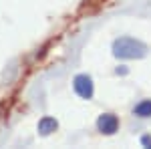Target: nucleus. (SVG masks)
I'll use <instances>...</instances> for the list:
<instances>
[{
  "mask_svg": "<svg viewBox=\"0 0 151 149\" xmlns=\"http://www.w3.org/2000/svg\"><path fill=\"white\" fill-rule=\"evenodd\" d=\"M145 53H147V46L131 36H121L113 42V55L117 58H141Z\"/></svg>",
  "mask_w": 151,
  "mask_h": 149,
  "instance_id": "obj_1",
  "label": "nucleus"
},
{
  "mask_svg": "<svg viewBox=\"0 0 151 149\" xmlns=\"http://www.w3.org/2000/svg\"><path fill=\"white\" fill-rule=\"evenodd\" d=\"M75 91L83 99H91L93 97V81L89 75H77L75 77Z\"/></svg>",
  "mask_w": 151,
  "mask_h": 149,
  "instance_id": "obj_2",
  "label": "nucleus"
},
{
  "mask_svg": "<svg viewBox=\"0 0 151 149\" xmlns=\"http://www.w3.org/2000/svg\"><path fill=\"white\" fill-rule=\"evenodd\" d=\"M97 127H99V131H101V133L111 135V133H115L117 127H119V119H117L115 115H111V113H105V115H101V117H99Z\"/></svg>",
  "mask_w": 151,
  "mask_h": 149,
  "instance_id": "obj_3",
  "label": "nucleus"
},
{
  "mask_svg": "<svg viewBox=\"0 0 151 149\" xmlns=\"http://www.w3.org/2000/svg\"><path fill=\"white\" fill-rule=\"evenodd\" d=\"M38 129H40V133H42V135H48L50 131H55V129H57V121H55L52 117H45V119L38 123Z\"/></svg>",
  "mask_w": 151,
  "mask_h": 149,
  "instance_id": "obj_4",
  "label": "nucleus"
},
{
  "mask_svg": "<svg viewBox=\"0 0 151 149\" xmlns=\"http://www.w3.org/2000/svg\"><path fill=\"white\" fill-rule=\"evenodd\" d=\"M135 115L137 117H151V101H141L135 105Z\"/></svg>",
  "mask_w": 151,
  "mask_h": 149,
  "instance_id": "obj_5",
  "label": "nucleus"
},
{
  "mask_svg": "<svg viewBox=\"0 0 151 149\" xmlns=\"http://www.w3.org/2000/svg\"><path fill=\"white\" fill-rule=\"evenodd\" d=\"M141 143H143L145 147H151V137L149 135H143V137H141Z\"/></svg>",
  "mask_w": 151,
  "mask_h": 149,
  "instance_id": "obj_6",
  "label": "nucleus"
}]
</instances>
